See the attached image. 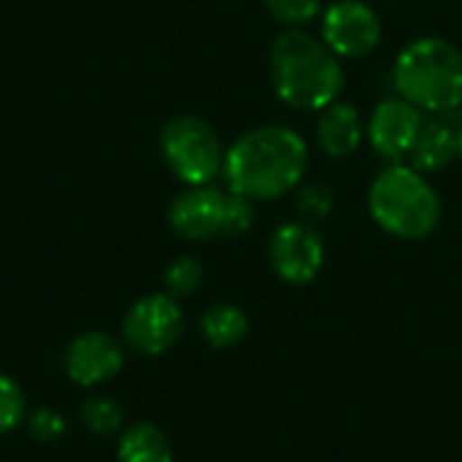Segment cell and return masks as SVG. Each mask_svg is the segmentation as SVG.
I'll use <instances>...</instances> for the list:
<instances>
[{"mask_svg":"<svg viewBox=\"0 0 462 462\" xmlns=\"http://www.w3.org/2000/svg\"><path fill=\"white\" fill-rule=\"evenodd\" d=\"M395 87L420 111H455L462 103V51L444 38L411 41L395 60Z\"/></svg>","mask_w":462,"mask_h":462,"instance_id":"3","label":"cell"},{"mask_svg":"<svg viewBox=\"0 0 462 462\" xmlns=\"http://www.w3.org/2000/svg\"><path fill=\"white\" fill-rule=\"evenodd\" d=\"M200 336L214 349H233L249 336V317L236 303H214L200 317Z\"/></svg>","mask_w":462,"mask_h":462,"instance_id":"14","label":"cell"},{"mask_svg":"<svg viewBox=\"0 0 462 462\" xmlns=\"http://www.w3.org/2000/svg\"><path fill=\"white\" fill-rule=\"evenodd\" d=\"M62 363L73 384L97 387L111 382L125 368V346L103 330H89L68 344Z\"/></svg>","mask_w":462,"mask_h":462,"instance_id":"9","label":"cell"},{"mask_svg":"<svg viewBox=\"0 0 462 462\" xmlns=\"http://www.w3.org/2000/svg\"><path fill=\"white\" fill-rule=\"evenodd\" d=\"M160 152L176 179L189 187L211 184L225 165V149L214 127L195 114H179L162 127Z\"/></svg>","mask_w":462,"mask_h":462,"instance_id":"5","label":"cell"},{"mask_svg":"<svg viewBox=\"0 0 462 462\" xmlns=\"http://www.w3.org/2000/svg\"><path fill=\"white\" fill-rule=\"evenodd\" d=\"M457 157V130L439 119H425L411 149L409 160L411 168L420 173H433L447 168Z\"/></svg>","mask_w":462,"mask_h":462,"instance_id":"13","label":"cell"},{"mask_svg":"<svg viewBox=\"0 0 462 462\" xmlns=\"http://www.w3.org/2000/svg\"><path fill=\"white\" fill-rule=\"evenodd\" d=\"M333 208H336V192L322 181H311L298 192V211L306 217V222L328 219Z\"/></svg>","mask_w":462,"mask_h":462,"instance_id":"20","label":"cell"},{"mask_svg":"<svg viewBox=\"0 0 462 462\" xmlns=\"http://www.w3.org/2000/svg\"><path fill=\"white\" fill-rule=\"evenodd\" d=\"M457 157L462 160V125L457 127Z\"/></svg>","mask_w":462,"mask_h":462,"instance_id":"23","label":"cell"},{"mask_svg":"<svg viewBox=\"0 0 462 462\" xmlns=\"http://www.w3.org/2000/svg\"><path fill=\"white\" fill-rule=\"evenodd\" d=\"M322 41L338 57H365L382 41V22L371 5L360 0H338L325 11Z\"/></svg>","mask_w":462,"mask_h":462,"instance_id":"8","label":"cell"},{"mask_svg":"<svg viewBox=\"0 0 462 462\" xmlns=\"http://www.w3.org/2000/svg\"><path fill=\"white\" fill-rule=\"evenodd\" d=\"M81 422L95 436H114V433L122 430L125 414H122V409L111 398L95 395V398L84 401V406H81Z\"/></svg>","mask_w":462,"mask_h":462,"instance_id":"17","label":"cell"},{"mask_svg":"<svg viewBox=\"0 0 462 462\" xmlns=\"http://www.w3.org/2000/svg\"><path fill=\"white\" fill-rule=\"evenodd\" d=\"M181 333L184 314L179 300L168 292H152L138 298L122 322L125 344L143 357L165 355L181 338Z\"/></svg>","mask_w":462,"mask_h":462,"instance_id":"6","label":"cell"},{"mask_svg":"<svg viewBox=\"0 0 462 462\" xmlns=\"http://www.w3.org/2000/svg\"><path fill=\"white\" fill-rule=\"evenodd\" d=\"M268 260L282 282L303 287L325 265V241L311 222H284L268 241Z\"/></svg>","mask_w":462,"mask_h":462,"instance_id":"7","label":"cell"},{"mask_svg":"<svg viewBox=\"0 0 462 462\" xmlns=\"http://www.w3.org/2000/svg\"><path fill=\"white\" fill-rule=\"evenodd\" d=\"M309 168V146L300 133L284 125L254 127L225 152V181L233 195L276 200L287 195Z\"/></svg>","mask_w":462,"mask_h":462,"instance_id":"1","label":"cell"},{"mask_svg":"<svg viewBox=\"0 0 462 462\" xmlns=\"http://www.w3.org/2000/svg\"><path fill=\"white\" fill-rule=\"evenodd\" d=\"M265 8L279 24L295 30V27L311 22L319 14L322 0H265Z\"/></svg>","mask_w":462,"mask_h":462,"instance_id":"19","label":"cell"},{"mask_svg":"<svg viewBox=\"0 0 462 462\" xmlns=\"http://www.w3.org/2000/svg\"><path fill=\"white\" fill-rule=\"evenodd\" d=\"M268 70L276 95L300 111H322L336 103L344 89L338 54L303 30H287L273 41Z\"/></svg>","mask_w":462,"mask_h":462,"instance_id":"2","label":"cell"},{"mask_svg":"<svg viewBox=\"0 0 462 462\" xmlns=\"http://www.w3.org/2000/svg\"><path fill=\"white\" fill-rule=\"evenodd\" d=\"M27 430H30V436H32L38 444H54V441H60V439L68 433V420H65L60 411L43 406V409H35V411L30 414Z\"/></svg>","mask_w":462,"mask_h":462,"instance_id":"22","label":"cell"},{"mask_svg":"<svg viewBox=\"0 0 462 462\" xmlns=\"http://www.w3.org/2000/svg\"><path fill=\"white\" fill-rule=\"evenodd\" d=\"M422 111L417 106H411L409 100L403 97H390V100H382L371 119H368V141L371 146L387 157V160H398V157H406L420 127H422Z\"/></svg>","mask_w":462,"mask_h":462,"instance_id":"11","label":"cell"},{"mask_svg":"<svg viewBox=\"0 0 462 462\" xmlns=\"http://www.w3.org/2000/svg\"><path fill=\"white\" fill-rule=\"evenodd\" d=\"M254 225V200L241 198V195H227L225 198V222H222V236L225 238H238L249 233Z\"/></svg>","mask_w":462,"mask_h":462,"instance_id":"21","label":"cell"},{"mask_svg":"<svg viewBox=\"0 0 462 462\" xmlns=\"http://www.w3.org/2000/svg\"><path fill=\"white\" fill-rule=\"evenodd\" d=\"M225 198L217 187H189L171 203L168 222L176 236L203 244L217 236H222L225 222Z\"/></svg>","mask_w":462,"mask_h":462,"instance_id":"10","label":"cell"},{"mask_svg":"<svg viewBox=\"0 0 462 462\" xmlns=\"http://www.w3.org/2000/svg\"><path fill=\"white\" fill-rule=\"evenodd\" d=\"M363 119L360 111L352 103H330L322 108V116L317 122V141L325 154L330 157H349L360 149L363 141Z\"/></svg>","mask_w":462,"mask_h":462,"instance_id":"12","label":"cell"},{"mask_svg":"<svg viewBox=\"0 0 462 462\" xmlns=\"http://www.w3.org/2000/svg\"><path fill=\"white\" fill-rule=\"evenodd\" d=\"M24 411H27L24 390L8 374L0 371V436L16 430L19 422H24Z\"/></svg>","mask_w":462,"mask_h":462,"instance_id":"18","label":"cell"},{"mask_svg":"<svg viewBox=\"0 0 462 462\" xmlns=\"http://www.w3.org/2000/svg\"><path fill=\"white\" fill-rule=\"evenodd\" d=\"M203 276H206V271H203L200 260L189 257V254H181L165 268V292L173 295L176 300L189 298V295H195L200 290Z\"/></svg>","mask_w":462,"mask_h":462,"instance_id":"16","label":"cell"},{"mask_svg":"<svg viewBox=\"0 0 462 462\" xmlns=\"http://www.w3.org/2000/svg\"><path fill=\"white\" fill-rule=\"evenodd\" d=\"M116 462H173L171 439L152 422H135L119 436Z\"/></svg>","mask_w":462,"mask_h":462,"instance_id":"15","label":"cell"},{"mask_svg":"<svg viewBox=\"0 0 462 462\" xmlns=\"http://www.w3.org/2000/svg\"><path fill=\"white\" fill-rule=\"evenodd\" d=\"M368 211L384 233L403 241L428 238L441 222V200L433 184L411 165H393L374 179Z\"/></svg>","mask_w":462,"mask_h":462,"instance_id":"4","label":"cell"}]
</instances>
